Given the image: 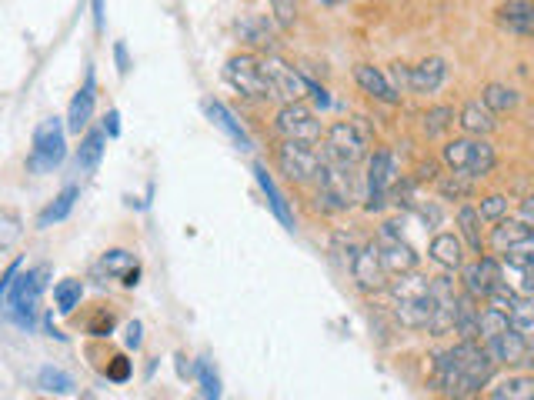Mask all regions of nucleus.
<instances>
[{
    "label": "nucleus",
    "mask_w": 534,
    "mask_h": 400,
    "mask_svg": "<svg viewBox=\"0 0 534 400\" xmlns=\"http://www.w3.org/2000/svg\"><path fill=\"white\" fill-rule=\"evenodd\" d=\"M494 377V360L474 340H461L434 360V387L448 400H468Z\"/></svg>",
    "instance_id": "1"
},
{
    "label": "nucleus",
    "mask_w": 534,
    "mask_h": 400,
    "mask_svg": "<svg viewBox=\"0 0 534 400\" xmlns=\"http://www.w3.org/2000/svg\"><path fill=\"white\" fill-rule=\"evenodd\" d=\"M371 147V127L364 124V117L354 120H338L324 130V160L341 167H354L368 157Z\"/></svg>",
    "instance_id": "2"
},
{
    "label": "nucleus",
    "mask_w": 534,
    "mask_h": 400,
    "mask_svg": "<svg viewBox=\"0 0 534 400\" xmlns=\"http://www.w3.org/2000/svg\"><path fill=\"white\" fill-rule=\"evenodd\" d=\"M394 317L404 327H428L431 320V277L404 274L391 284Z\"/></svg>",
    "instance_id": "3"
},
{
    "label": "nucleus",
    "mask_w": 534,
    "mask_h": 400,
    "mask_svg": "<svg viewBox=\"0 0 534 400\" xmlns=\"http://www.w3.org/2000/svg\"><path fill=\"white\" fill-rule=\"evenodd\" d=\"M444 164H448L451 174H464L471 180L488 177L494 170V147L481 137H458L448 140L441 150Z\"/></svg>",
    "instance_id": "4"
},
{
    "label": "nucleus",
    "mask_w": 534,
    "mask_h": 400,
    "mask_svg": "<svg viewBox=\"0 0 534 400\" xmlns=\"http://www.w3.org/2000/svg\"><path fill=\"white\" fill-rule=\"evenodd\" d=\"M64 157H67V137H64L61 117L41 120L34 130V147H31V157H27V167L34 174H47V170L61 167Z\"/></svg>",
    "instance_id": "5"
},
{
    "label": "nucleus",
    "mask_w": 534,
    "mask_h": 400,
    "mask_svg": "<svg viewBox=\"0 0 534 400\" xmlns=\"http://www.w3.org/2000/svg\"><path fill=\"white\" fill-rule=\"evenodd\" d=\"M374 244H378V250H381L384 274H388V277L414 274V267H418V254H414V247L401 237L398 220H388V224L381 227V234H378Z\"/></svg>",
    "instance_id": "6"
},
{
    "label": "nucleus",
    "mask_w": 534,
    "mask_h": 400,
    "mask_svg": "<svg viewBox=\"0 0 534 400\" xmlns=\"http://www.w3.org/2000/svg\"><path fill=\"white\" fill-rule=\"evenodd\" d=\"M318 184H321L318 200L328 210H348L354 204V197H358V187H354L351 167L331 164V160H324V164H321Z\"/></svg>",
    "instance_id": "7"
},
{
    "label": "nucleus",
    "mask_w": 534,
    "mask_h": 400,
    "mask_svg": "<svg viewBox=\"0 0 534 400\" xmlns=\"http://www.w3.org/2000/svg\"><path fill=\"white\" fill-rule=\"evenodd\" d=\"M261 70H264L267 84H271V97H284L288 104H301V97L311 94V80L298 74L291 64H284L281 57H264Z\"/></svg>",
    "instance_id": "8"
},
{
    "label": "nucleus",
    "mask_w": 534,
    "mask_h": 400,
    "mask_svg": "<svg viewBox=\"0 0 534 400\" xmlns=\"http://www.w3.org/2000/svg\"><path fill=\"white\" fill-rule=\"evenodd\" d=\"M224 77H227V84L234 90H241L244 97H271V84H267V77L261 70V60L251 54H237L227 60Z\"/></svg>",
    "instance_id": "9"
},
{
    "label": "nucleus",
    "mask_w": 534,
    "mask_h": 400,
    "mask_svg": "<svg viewBox=\"0 0 534 400\" xmlns=\"http://www.w3.org/2000/svg\"><path fill=\"white\" fill-rule=\"evenodd\" d=\"M278 134L291 144H318L321 140V124L314 117L311 107L304 104H284L278 110Z\"/></svg>",
    "instance_id": "10"
},
{
    "label": "nucleus",
    "mask_w": 534,
    "mask_h": 400,
    "mask_svg": "<svg viewBox=\"0 0 534 400\" xmlns=\"http://www.w3.org/2000/svg\"><path fill=\"white\" fill-rule=\"evenodd\" d=\"M458 300H461V294L454 290L451 277L431 280V320H428L431 334H451L454 320H458Z\"/></svg>",
    "instance_id": "11"
},
{
    "label": "nucleus",
    "mask_w": 534,
    "mask_h": 400,
    "mask_svg": "<svg viewBox=\"0 0 534 400\" xmlns=\"http://www.w3.org/2000/svg\"><path fill=\"white\" fill-rule=\"evenodd\" d=\"M321 164H324V157L311 144H291V140H284L278 147V167L294 180V184H308L311 177H318Z\"/></svg>",
    "instance_id": "12"
},
{
    "label": "nucleus",
    "mask_w": 534,
    "mask_h": 400,
    "mask_svg": "<svg viewBox=\"0 0 534 400\" xmlns=\"http://www.w3.org/2000/svg\"><path fill=\"white\" fill-rule=\"evenodd\" d=\"M398 184V167H394L391 150H374L368 167V210H381L391 200V190Z\"/></svg>",
    "instance_id": "13"
},
{
    "label": "nucleus",
    "mask_w": 534,
    "mask_h": 400,
    "mask_svg": "<svg viewBox=\"0 0 534 400\" xmlns=\"http://www.w3.org/2000/svg\"><path fill=\"white\" fill-rule=\"evenodd\" d=\"M47 274H51V267L41 264V267L24 270V274L14 280L11 290H7V300H11V307L17 314H27V317L34 314V307L41 304V294L47 287Z\"/></svg>",
    "instance_id": "14"
},
{
    "label": "nucleus",
    "mask_w": 534,
    "mask_h": 400,
    "mask_svg": "<svg viewBox=\"0 0 534 400\" xmlns=\"http://www.w3.org/2000/svg\"><path fill=\"white\" fill-rule=\"evenodd\" d=\"M484 350H488V357L494 364H508V367H521V364H531V344L524 340L521 334H514V330H501L498 337L484 340Z\"/></svg>",
    "instance_id": "15"
},
{
    "label": "nucleus",
    "mask_w": 534,
    "mask_h": 400,
    "mask_svg": "<svg viewBox=\"0 0 534 400\" xmlns=\"http://www.w3.org/2000/svg\"><path fill=\"white\" fill-rule=\"evenodd\" d=\"M464 284H468L471 297H491L504 284L501 264L494 257H478L474 264L464 267Z\"/></svg>",
    "instance_id": "16"
},
{
    "label": "nucleus",
    "mask_w": 534,
    "mask_h": 400,
    "mask_svg": "<svg viewBox=\"0 0 534 400\" xmlns=\"http://www.w3.org/2000/svg\"><path fill=\"white\" fill-rule=\"evenodd\" d=\"M351 274L354 280H358V287L361 290H384V267H381V250L374 240H368L361 250H358V257H354V264H351Z\"/></svg>",
    "instance_id": "17"
},
{
    "label": "nucleus",
    "mask_w": 534,
    "mask_h": 400,
    "mask_svg": "<svg viewBox=\"0 0 534 400\" xmlns=\"http://www.w3.org/2000/svg\"><path fill=\"white\" fill-rule=\"evenodd\" d=\"M444 77H448V64L441 57H428L418 67L408 70V87L414 94H434L444 84Z\"/></svg>",
    "instance_id": "18"
},
{
    "label": "nucleus",
    "mask_w": 534,
    "mask_h": 400,
    "mask_svg": "<svg viewBox=\"0 0 534 400\" xmlns=\"http://www.w3.org/2000/svg\"><path fill=\"white\" fill-rule=\"evenodd\" d=\"M354 80L361 84L364 94H371L374 100H381V104H398V100H401V94L394 90L391 80L384 77L378 67H371V64H358V67H354Z\"/></svg>",
    "instance_id": "19"
},
{
    "label": "nucleus",
    "mask_w": 534,
    "mask_h": 400,
    "mask_svg": "<svg viewBox=\"0 0 534 400\" xmlns=\"http://www.w3.org/2000/svg\"><path fill=\"white\" fill-rule=\"evenodd\" d=\"M94 117V70H87V84L77 90L71 107H67V130L71 134H81V130L91 124Z\"/></svg>",
    "instance_id": "20"
},
{
    "label": "nucleus",
    "mask_w": 534,
    "mask_h": 400,
    "mask_svg": "<svg viewBox=\"0 0 534 400\" xmlns=\"http://www.w3.org/2000/svg\"><path fill=\"white\" fill-rule=\"evenodd\" d=\"M528 240H534V230L528 224H521V220H498L488 237V244L498 250V254H508V250L528 244Z\"/></svg>",
    "instance_id": "21"
},
{
    "label": "nucleus",
    "mask_w": 534,
    "mask_h": 400,
    "mask_svg": "<svg viewBox=\"0 0 534 400\" xmlns=\"http://www.w3.org/2000/svg\"><path fill=\"white\" fill-rule=\"evenodd\" d=\"M501 24L514 30V34L521 37H534V4H528V0H511V4H504L498 10Z\"/></svg>",
    "instance_id": "22"
},
{
    "label": "nucleus",
    "mask_w": 534,
    "mask_h": 400,
    "mask_svg": "<svg viewBox=\"0 0 534 400\" xmlns=\"http://www.w3.org/2000/svg\"><path fill=\"white\" fill-rule=\"evenodd\" d=\"M204 110H207V117L214 120V127H221L234 144H241V150H251V137H247V130L237 124L234 114L221 104V100H204Z\"/></svg>",
    "instance_id": "23"
},
{
    "label": "nucleus",
    "mask_w": 534,
    "mask_h": 400,
    "mask_svg": "<svg viewBox=\"0 0 534 400\" xmlns=\"http://www.w3.org/2000/svg\"><path fill=\"white\" fill-rule=\"evenodd\" d=\"M254 177H257V184H261L267 204H271V210H274V217H278L284 227H294V214H291L288 200H284V194L278 190V184H274V177L267 174L264 164H254Z\"/></svg>",
    "instance_id": "24"
},
{
    "label": "nucleus",
    "mask_w": 534,
    "mask_h": 400,
    "mask_svg": "<svg viewBox=\"0 0 534 400\" xmlns=\"http://www.w3.org/2000/svg\"><path fill=\"white\" fill-rule=\"evenodd\" d=\"M508 324L514 334H521L534 350V294H518L508 310Z\"/></svg>",
    "instance_id": "25"
},
{
    "label": "nucleus",
    "mask_w": 534,
    "mask_h": 400,
    "mask_svg": "<svg viewBox=\"0 0 534 400\" xmlns=\"http://www.w3.org/2000/svg\"><path fill=\"white\" fill-rule=\"evenodd\" d=\"M504 260H508V267L524 280V294H534V240H528V244L514 247L504 254Z\"/></svg>",
    "instance_id": "26"
},
{
    "label": "nucleus",
    "mask_w": 534,
    "mask_h": 400,
    "mask_svg": "<svg viewBox=\"0 0 534 400\" xmlns=\"http://www.w3.org/2000/svg\"><path fill=\"white\" fill-rule=\"evenodd\" d=\"M458 124L468 130V134L481 137V134H491V130H494V114L481 104V100H468V104L461 107Z\"/></svg>",
    "instance_id": "27"
},
{
    "label": "nucleus",
    "mask_w": 534,
    "mask_h": 400,
    "mask_svg": "<svg viewBox=\"0 0 534 400\" xmlns=\"http://www.w3.org/2000/svg\"><path fill=\"white\" fill-rule=\"evenodd\" d=\"M431 257L438 260L441 267L458 270L464 264V247H461V240L454 234H438L431 240Z\"/></svg>",
    "instance_id": "28"
},
{
    "label": "nucleus",
    "mask_w": 534,
    "mask_h": 400,
    "mask_svg": "<svg viewBox=\"0 0 534 400\" xmlns=\"http://www.w3.org/2000/svg\"><path fill=\"white\" fill-rule=\"evenodd\" d=\"M488 400H534V377L528 374L504 377L501 384L491 390Z\"/></svg>",
    "instance_id": "29"
},
{
    "label": "nucleus",
    "mask_w": 534,
    "mask_h": 400,
    "mask_svg": "<svg viewBox=\"0 0 534 400\" xmlns=\"http://www.w3.org/2000/svg\"><path fill=\"white\" fill-rule=\"evenodd\" d=\"M478 320H481V307H474V297L464 294L458 300V320H454V330L464 340H478Z\"/></svg>",
    "instance_id": "30"
},
{
    "label": "nucleus",
    "mask_w": 534,
    "mask_h": 400,
    "mask_svg": "<svg viewBox=\"0 0 534 400\" xmlns=\"http://www.w3.org/2000/svg\"><path fill=\"white\" fill-rule=\"evenodd\" d=\"M77 194H81V190H77V187H64L61 194L54 197V204L47 207L41 217H37V227H51V224H57V220H64V217L74 210V200H77Z\"/></svg>",
    "instance_id": "31"
},
{
    "label": "nucleus",
    "mask_w": 534,
    "mask_h": 400,
    "mask_svg": "<svg viewBox=\"0 0 534 400\" xmlns=\"http://www.w3.org/2000/svg\"><path fill=\"white\" fill-rule=\"evenodd\" d=\"M481 104L488 107L491 114H504V110H511L514 104H518V94L504 84H488L481 90Z\"/></svg>",
    "instance_id": "32"
},
{
    "label": "nucleus",
    "mask_w": 534,
    "mask_h": 400,
    "mask_svg": "<svg viewBox=\"0 0 534 400\" xmlns=\"http://www.w3.org/2000/svg\"><path fill=\"white\" fill-rule=\"evenodd\" d=\"M101 154H104V134L101 130H91V134L81 140V150H77V167L94 170L101 164Z\"/></svg>",
    "instance_id": "33"
},
{
    "label": "nucleus",
    "mask_w": 534,
    "mask_h": 400,
    "mask_svg": "<svg viewBox=\"0 0 534 400\" xmlns=\"http://www.w3.org/2000/svg\"><path fill=\"white\" fill-rule=\"evenodd\" d=\"M458 227H461L464 240H468V247L474 250V254H481L484 240H481V217H478V210H474V207H461L458 210Z\"/></svg>",
    "instance_id": "34"
},
{
    "label": "nucleus",
    "mask_w": 534,
    "mask_h": 400,
    "mask_svg": "<svg viewBox=\"0 0 534 400\" xmlns=\"http://www.w3.org/2000/svg\"><path fill=\"white\" fill-rule=\"evenodd\" d=\"M97 270H107V277H121V284H124V280L137 270V264H134V257L127 254V250H111V254H104V260L97 264Z\"/></svg>",
    "instance_id": "35"
},
{
    "label": "nucleus",
    "mask_w": 534,
    "mask_h": 400,
    "mask_svg": "<svg viewBox=\"0 0 534 400\" xmlns=\"http://www.w3.org/2000/svg\"><path fill=\"white\" fill-rule=\"evenodd\" d=\"M37 384L44 390H51V394H71L74 390V377L67 374L61 367H41V374H37Z\"/></svg>",
    "instance_id": "36"
},
{
    "label": "nucleus",
    "mask_w": 534,
    "mask_h": 400,
    "mask_svg": "<svg viewBox=\"0 0 534 400\" xmlns=\"http://www.w3.org/2000/svg\"><path fill=\"white\" fill-rule=\"evenodd\" d=\"M81 297H84L81 280H61V284L54 287V300H57V310H61V314H71V310L81 304Z\"/></svg>",
    "instance_id": "37"
},
{
    "label": "nucleus",
    "mask_w": 534,
    "mask_h": 400,
    "mask_svg": "<svg viewBox=\"0 0 534 400\" xmlns=\"http://www.w3.org/2000/svg\"><path fill=\"white\" fill-rule=\"evenodd\" d=\"M438 190H441V197H448V200H464V197H471L474 180L464 174H441Z\"/></svg>",
    "instance_id": "38"
},
{
    "label": "nucleus",
    "mask_w": 534,
    "mask_h": 400,
    "mask_svg": "<svg viewBox=\"0 0 534 400\" xmlns=\"http://www.w3.org/2000/svg\"><path fill=\"white\" fill-rule=\"evenodd\" d=\"M451 124H454V107H431L428 114H424V134L428 137L444 134Z\"/></svg>",
    "instance_id": "39"
},
{
    "label": "nucleus",
    "mask_w": 534,
    "mask_h": 400,
    "mask_svg": "<svg viewBox=\"0 0 534 400\" xmlns=\"http://www.w3.org/2000/svg\"><path fill=\"white\" fill-rule=\"evenodd\" d=\"M511 324H508V317L504 314H498V310H481V320H478V337L481 340H491V337H498L501 330H508Z\"/></svg>",
    "instance_id": "40"
},
{
    "label": "nucleus",
    "mask_w": 534,
    "mask_h": 400,
    "mask_svg": "<svg viewBox=\"0 0 534 400\" xmlns=\"http://www.w3.org/2000/svg\"><path fill=\"white\" fill-rule=\"evenodd\" d=\"M241 34L251 40V44H267L271 40V30H267V20L264 17H254V14H247L244 20H241Z\"/></svg>",
    "instance_id": "41"
},
{
    "label": "nucleus",
    "mask_w": 534,
    "mask_h": 400,
    "mask_svg": "<svg viewBox=\"0 0 534 400\" xmlns=\"http://www.w3.org/2000/svg\"><path fill=\"white\" fill-rule=\"evenodd\" d=\"M504 214H508V197H504V194H491V197L481 200V210H478L481 220L498 224V220H504Z\"/></svg>",
    "instance_id": "42"
},
{
    "label": "nucleus",
    "mask_w": 534,
    "mask_h": 400,
    "mask_svg": "<svg viewBox=\"0 0 534 400\" xmlns=\"http://www.w3.org/2000/svg\"><path fill=\"white\" fill-rule=\"evenodd\" d=\"M197 374H201V390H204V400H221V380H217L214 367L201 360V367H197Z\"/></svg>",
    "instance_id": "43"
},
{
    "label": "nucleus",
    "mask_w": 534,
    "mask_h": 400,
    "mask_svg": "<svg viewBox=\"0 0 534 400\" xmlns=\"http://www.w3.org/2000/svg\"><path fill=\"white\" fill-rule=\"evenodd\" d=\"M21 237V220L17 217H0V254Z\"/></svg>",
    "instance_id": "44"
},
{
    "label": "nucleus",
    "mask_w": 534,
    "mask_h": 400,
    "mask_svg": "<svg viewBox=\"0 0 534 400\" xmlns=\"http://www.w3.org/2000/svg\"><path fill=\"white\" fill-rule=\"evenodd\" d=\"M271 10H274V17H278V24H281V27H294V17H298V7H294V4H284V0H274Z\"/></svg>",
    "instance_id": "45"
},
{
    "label": "nucleus",
    "mask_w": 534,
    "mask_h": 400,
    "mask_svg": "<svg viewBox=\"0 0 534 400\" xmlns=\"http://www.w3.org/2000/svg\"><path fill=\"white\" fill-rule=\"evenodd\" d=\"M107 377H111V380H127V377H131V360H127V357H111V364H107Z\"/></svg>",
    "instance_id": "46"
},
{
    "label": "nucleus",
    "mask_w": 534,
    "mask_h": 400,
    "mask_svg": "<svg viewBox=\"0 0 534 400\" xmlns=\"http://www.w3.org/2000/svg\"><path fill=\"white\" fill-rule=\"evenodd\" d=\"M111 330H114V317L107 314V310H101V314L94 317V324H91V334L94 337H107Z\"/></svg>",
    "instance_id": "47"
},
{
    "label": "nucleus",
    "mask_w": 534,
    "mask_h": 400,
    "mask_svg": "<svg viewBox=\"0 0 534 400\" xmlns=\"http://www.w3.org/2000/svg\"><path fill=\"white\" fill-rule=\"evenodd\" d=\"M408 70L411 67H404V64H391V80H394V90L401 94V87H408Z\"/></svg>",
    "instance_id": "48"
},
{
    "label": "nucleus",
    "mask_w": 534,
    "mask_h": 400,
    "mask_svg": "<svg viewBox=\"0 0 534 400\" xmlns=\"http://www.w3.org/2000/svg\"><path fill=\"white\" fill-rule=\"evenodd\" d=\"M104 130H107V137H117V134H121V114H117V110H111V114H107Z\"/></svg>",
    "instance_id": "49"
},
{
    "label": "nucleus",
    "mask_w": 534,
    "mask_h": 400,
    "mask_svg": "<svg viewBox=\"0 0 534 400\" xmlns=\"http://www.w3.org/2000/svg\"><path fill=\"white\" fill-rule=\"evenodd\" d=\"M127 347H141V324H137V320H131V324H127Z\"/></svg>",
    "instance_id": "50"
},
{
    "label": "nucleus",
    "mask_w": 534,
    "mask_h": 400,
    "mask_svg": "<svg viewBox=\"0 0 534 400\" xmlns=\"http://www.w3.org/2000/svg\"><path fill=\"white\" fill-rule=\"evenodd\" d=\"M518 220L534 230V197H528V200H524V204H521V217H518Z\"/></svg>",
    "instance_id": "51"
},
{
    "label": "nucleus",
    "mask_w": 534,
    "mask_h": 400,
    "mask_svg": "<svg viewBox=\"0 0 534 400\" xmlns=\"http://www.w3.org/2000/svg\"><path fill=\"white\" fill-rule=\"evenodd\" d=\"M114 54H117V70H121V74H127V70H131V64H127V47L117 44Z\"/></svg>",
    "instance_id": "52"
},
{
    "label": "nucleus",
    "mask_w": 534,
    "mask_h": 400,
    "mask_svg": "<svg viewBox=\"0 0 534 400\" xmlns=\"http://www.w3.org/2000/svg\"><path fill=\"white\" fill-rule=\"evenodd\" d=\"M84 400H94V397H84Z\"/></svg>",
    "instance_id": "53"
}]
</instances>
